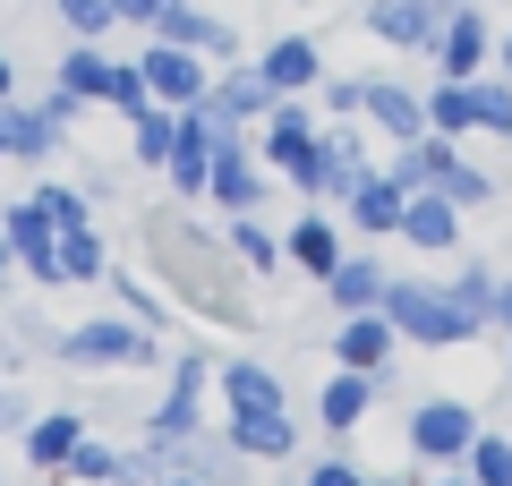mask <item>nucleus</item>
Returning <instances> with one entry per match:
<instances>
[{"instance_id":"obj_7","label":"nucleus","mask_w":512,"mask_h":486,"mask_svg":"<svg viewBox=\"0 0 512 486\" xmlns=\"http://www.w3.org/2000/svg\"><path fill=\"white\" fill-rule=\"evenodd\" d=\"M470 444H478V410H470V401H453V393H427L419 410H410V452H419L427 469H453Z\"/></svg>"},{"instance_id":"obj_18","label":"nucleus","mask_w":512,"mask_h":486,"mask_svg":"<svg viewBox=\"0 0 512 486\" xmlns=\"http://www.w3.org/2000/svg\"><path fill=\"white\" fill-rule=\"evenodd\" d=\"M256 77H265L274 94H316L325 86V52H316V35H282V43L256 52Z\"/></svg>"},{"instance_id":"obj_6","label":"nucleus","mask_w":512,"mask_h":486,"mask_svg":"<svg viewBox=\"0 0 512 486\" xmlns=\"http://www.w3.org/2000/svg\"><path fill=\"white\" fill-rule=\"evenodd\" d=\"M265 180H274V171H265V154H256V137H248V128H222L205 197H214L222 214H256V205H265Z\"/></svg>"},{"instance_id":"obj_39","label":"nucleus","mask_w":512,"mask_h":486,"mask_svg":"<svg viewBox=\"0 0 512 486\" xmlns=\"http://www.w3.org/2000/svg\"><path fill=\"white\" fill-rule=\"evenodd\" d=\"M103 103L120 111V120H128V111H146V103H154V94H146V69H137V60H111V86H103Z\"/></svg>"},{"instance_id":"obj_19","label":"nucleus","mask_w":512,"mask_h":486,"mask_svg":"<svg viewBox=\"0 0 512 486\" xmlns=\"http://www.w3.org/2000/svg\"><path fill=\"white\" fill-rule=\"evenodd\" d=\"M350 222H359V239H393L402 231V205H410V188L393 180V171H359V188H350Z\"/></svg>"},{"instance_id":"obj_8","label":"nucleus","mask_w":512,"mask_h":486,"mask_svg":"<svg viewBox=\"0 0 512 486\" xmlns=\"http://www.w3.org/2000/svg\"><path fill=\"white\" fill-rule=\"evenodd\" d=\"M137 69H146V94H154V103H171V111L205 103V86H214V60L180 52V43H163V35H146V52H137Z\"/></svg>"},{"instance_id":"obj_44","label":"nucleus","mask_w":512,"mask_h":486,"mask_svg":"<svg viewBox=\"0 0 512 486\" xmlns=\"http://www.w3.org/2000/svg\"><path fill=\"white\" fill-rule=\"evenodd\" d=\"M180 0H120V26H137V35H154V26L171 18Z\"/></svg>"},{"instance_id":"obj_20","label":"nucleus","mask_w":512,"mask_h":486,"mask_svg":"<svg viewBox=\"0 0 512 486\" xmlns=\"http://www.w3.org/2000/svg\"><path fill=\"white\" fill-rule=\"evenodd\" d=\"M427 128L436 137H487V111H478V77H436L427 86Z\"/></svg>"},{"instance_id":"obj_12","label":"nucleus","mask_w":512,"mask_h":486,"mask_svg":"<svg viewBox=\"0 0 512 486\" xmlns=\"http://www.w3.org/2000/svg\"><path fill=\"white\" fill-rule=\"evenodd\" d=\"M487 60H495V26L478 18L470 0H453V18L436 35V77H487Z\"/></svg>"},{"instance_id":"obj_17","label":"nucleus","mask_w":512,"mask_h":486,"mask_svg":"<svg viewBox=\"0 0 512 486\" xmlns=\"http://www.w3.org/2000/svg\"><path fill=\"white\" fill-rule=\"evenodd\" d=\"M154 35L180 43V52H197V60H222V69H239V26H231V18H205L197 0H180V9H171Z\"/></svg>"},{"instance_id":"obj_46","label":"nucleus","mask_w":512,"mask_h":486,"mask_svg":"<svg viewBox=\"0 0 512 486\" xmlns=\"http://www.w3.org/2000/svg\"><path fill=\"white\" fill-rule=\"evenodd\" d=\"M9 427H26V401L9 393V384H0V435H9Z\"/></svg>"},{"instance_id":"obj_3","label":"nucleus","mask_w":512,"mask_h":486,"mask_svg":"<svg viewBox=\"0 0 512 486\" xmlns=\"http://www.w3.org/2000/svg\"><path fill=\"white\" fill-rule=\"evenodd\" d=\"M359 171H376V162H367V137H359L350 120H325V128H316V145L282 171V180H291L299 197H350Z\"/></svg>"},{"instance_id":"obj_31","label":"nucleus","mask_w":512,"mask_h":486,"mask_svg":"<svg viewBox=\"0 0 512 486\" xmlns=\"http://www.w3.org/2000/svg\"><path fill=\"white\" fill-rule=\"evenodd\" d=\"M60 94H77V103H103V86H111V60L94 52V43H69L60 52V77H52Z\"/></svg>"},{"instance_id":"obj_30","label":"nucleus","mask_w":512,"mask_h":486,"mask_svg":"<svg viewBox=\"0 0 512 486\" xmlns=\"http://www.w3.org/2000/svg\"><path fill=\"white\" fill-rule=\"evenodd\" d=\"M171 145H180V111L171 103H146V111H128V154L146 162V171H163Z\"/></svg>"},{"instance_id":"obj_36","label":"nucleus","mask_w":512,"mask_h":486,"mask_svg":"<svg viewBox=\"0 0 512 486\" xmlns=\"http://www.w3.org/2000/svg\"><path fill=\"white\" fill-rule=\"evenodd\" d=\"M444 197H453L461 214H478V205H495V171H478V162L461 154V162H453V180H444Z\"/></svg>"},{"instance_id":"obj_15","label":"nucleus","mask_w":512,"mask_h":486,"mask_svg":"<svg viewBox=\"0 0 512 486\" xmlns=\"http://www.w3.org/2000/svg\"><path fill=\"white\" fill-rule=\"evenodd\" d=\"M393 239H410L419 256H453V248H461V205L444 197V188H410L402 231H393Z\"/></svg>"},{"instance_id":"obj_40","label":"nucleus","mask_w":512,"mask_h":486,"mask_svg":"<svg viewBox=\"0 0 512 486\" xmlns=\"http://www.w3.org/2000/svg\"><path fill=\"white\" fill-rule=\"evenodd\" d=\"M60 478H86V486H111V478H120V452H111V444H94V435H86V444L69 452V469H60Z\"/></svg>"},{"instance_id":"obj_42","label":"nucleus","mask_w":512,"mask_h":486,"mask_svg":"<svg viewBox=\"0 0 512 486\" xmlns=\"http://www.w3.org/2000/svg\"><path fill=\"white\" fill-rule=\"evenodd\" d=\"M35 205H43V214L60 222V231H86V222H94V214H86V197H77V188H35Z\"/></svg>"},{"instance_id":"obj_23","label":"nucleus","mask_w":512,"mask_h":486,"mask_svg":"<svg viewBox=\"0 0 512 486\" xmlns=\"http://www.w3.org/2000/svg\"><path fill=\"white\" fill-rule=\"evenodd\" d=\"M282 256H291V265L308 273V282H325V273L350 256V239H342V222H325V214H299V222H291V239H282Z\"/></svg>"},{"instance_id":"obj_50","label":"nucleus","mask_w":512,"mask_h":486,"mask_svg":"<svg viewBox=\"0 0 512 486\" xmlns=\"http://www.w3.org/2000/svg\"><path fill=\"white\" fill-rule=\"evenodd\" d=\"M495 60H504V77H512V35H504V43H495Z\"/></svg>"},{"instance_id":"obj_1","label":"nucleus","mask_w":512,"mask_h":486,"mask_svg":"<svg viewBox=\"0 0 512 486\" xmlns=\"http://www.w3.org/2000/svg\"><path fill=\"white\" fill-rule=\"evenodd\" d=\"M146 248H154V265H163V282L180 290L205 324H256V299H248V282H239L231 239H214L188 214H146Z\"/></svg>"},{"instance_id":"obj_21","label":"nucleus","mask_w":512,"mask_h":486,"mask_svg":"<svg viewBox=\"0 0 512 486\" xmlns=\"http://www.w3.org/2000/svg\"><path fill=\"white\" fill-rule=\"evenodd\" d=\"M393 324H384V307H367V316H342V333H333V359L342 367H367V376H384L393 367Z\"/></svg>"},{"instance_id":"obj_24","label":"nucleus","mask_w":512,"mask_h":486,"mask_svg":"<svg viewBox=\"0 0 512 486\" xmlns=\"http://www.w3.org/2000/svg\"><path fill=\"white\" fill-rule=\"evenodd\" d=\"M239 410H291V393H282L274 367H256V359L222 367V418H239Z\"/></svg>"},{"instance_id":"obj_25","label":"nucleus","mask_w":512,"mask_h":486,"mask_svg":"<svg viewBox=\"0 0 512 486\" xmlns=\"http://www.w3.org/2000/svg\"><path fill=\"white\" fill-rule=\"evenodd\" d=\"M384 282H393V273H384L376 256H342V265L325 273V299L342 307V316H367V307H384Z\"/></svg>"},{"instance_id":"obj_35","label":"nucleus","mask_w":512,"mask_h":486,"mask_svg":"<svg viewBox=\"0 0 512 486\" xmlns=\"http://www.w3.org/2000/svg\"><path fill=\"white\" fill-rule=\"evenodd\" d=\"M60 26H69V43H103L111 26H120V0H52Z\"/></svg>"},{"instance_id":"obj_38","label":"nucleus","mask_w":512,"mask_h":486,"mask_svg":"<svg viewBox=\"0 0 512 486\" xmlns=\"http://www.w3.org/2000/svg\"><path fill=\"white\" fill-rule=\"evenodd\" d=\"M111 282H120V299H128V316H137V324H154V333H163V324H171V307H163V290H154L146 273H111Z\"/></svg>"},{"instance_id":"obj_48","label":"nucleus","mask_w":512,"mask_h":486,"mask_svg":"<svg viewBox=\"0 0 512 486\" xmlns=\"http://www.w3.org/2000/svg\"><path fill=\"white\" fill-rule=\"evenodd\" d=\"M9 94H18V60L0 52V103H9Z\"/></svg>"},{"instance_id":"obj_41","label":"nucleus","mask_w":512,"mask_h":486,"mask_svg":"<svg viewBox=\"0 0 512 486\" xmlns=\"http://www.w3.org/2000/svg\"><path fill=\"white\" fill-rule=\"evenodd\" d=\"M478 111H487V137H512V77H478Z\"/></svg>"},{"instance_id":"obj_33","label":"nucleus","mask_w":512,"mask_h":486,"mask_svg":"<svg viewBox=\"0 0 512 486\" xmlns=\"http://www.w3.org/2000/svg\"><path fill=\"white\" fill-rule=\"evenodd\" d=\"M111 273V256H103V231H60V282H103Z\"/></svg>"},{"instance_id":"obj_2","label":"nucleus","mask_w":512,"mask_h":486,"mask_svg":"<svg viewBox=\"0 0 512 486\" xmlns=\"http://www.w3.org/2000/svg\"><path fill=\"white\" fill-rule=\"evenodd\" d=\"M384 324H393L402 342H419V350H461V342L487 333L444 282H384Z\"/></svg>"},{"instance_id":"obj_53","label":"nucleus","mask_w":512,"mask_h":486,"mask_svg":"<svg viewBox=\"0 0 512 486\" xmlns=\"http://www.w3.org/2000/svg\"><path fill=\"white\" fill-rule=\"evenodd\" d=\"M367 486H410V478H367Z\"/></svg>"},{"instance_id":"obj_49","label":"nucleus","mask_w":512,"mask_h":486,"mask_svg":"<svg viewBox=\"0 0 512 486\" xmlns=\"http://www.w3.org/2000/svg\"><path fill=\"white\" fill-rule=\"evenodd\" d=\"M163 486H214V478H188V469H171V478Z\"/></svg>"},{"instance_id":"obj_34","label":"nucleus","mask_w":512,"mask_h":486,"mask_svg":"<svg viewBox=\"0 0 512 486\" xmlns=\"http://www.w3.org/2000/svg\"><path fill=\"white\" fill-rule=\"evenodd\" d=\"M461 469H470V486H512V435H487V427H478V444L461 452Z\"/></svg>"},{"instance_id":"obj_13","label":"nucleus","mask_w":512,"mask_h":486,"mask_svg":"<svg viewBox=\"0 0 512 486\" xmlns=\"http://www.w3.org/2000/svg\"><path fill=\"white\" fill-rule=\"evenodd\" d=\"M316 128H325V120L308 111V94H282V103L256 120V154H265V171H291V162L316 145Z\"/></svg>"},{"instance_id":"obj_9","label":"nucleus","mask_w":512,"mask_h":486,"mask_svg":"<svg viewBox=\"0 0 512 486\" xmlns=\"http://www.w3.org/2000/svg\"><path fill=\"white\" fill-rule=\"evenodd\" d=\"M453 0H367V35L393 43V52H436Z\"/></svg>"},{"instance_id":"obj_26","label":"nucleus","mask_w":512,"mask_h":486,"mask_svg":"<svg viewBox=\"0 0 512 486\" xmlns=\"http://www.w3.org/2000/svg\"><path fill=\"white\" fill-rule=\"evenodd\" d=\"M376 393H384V376H367V367H342V376L325 384V401H316V418H325L333 435H350L367 410H376Z\"/></svg>"},{"instance_id":"obj_47","label":"nucleus","mask_w":512,"mask_h":486,"mask_svg":"<svg viewBox=\"0 0 512 486\" xmlns=\"http://www.w3.org/2000/svg\"><path fill=\"white\" fill-rule=\"evenodd\" d=\"M495 324H504V333H512V273H504V282H495Z\"/></svg>"},{"instance_id":"obj_37","label":"nucleus","mask_w":512,"mask_h":486,"mask_svg":"<svg viewBox=\"0 0 512 486\" xmlns=\"http://www.w3.org/2000/svg\"><path fill=\"white\" fill-rule=\"evenodd\" d=\"M444 290H453V299L470 307L478 324H495V273H487V265H461V273H453V282H444Z\"/></svg>"},{"instance_id":"obj_52","label":"nucleus","mask_w":512,"mask_h":486,"mask_svg":"<svg viewBox=\"0 0 512 486\" xmlns=\"http://www.w3.org/2000/svg\"><path fill=\"white\" fill-rule=\"evenodd\" d=\"M427 486H470V469H461V478H427Z\"/></svg>"},{"instance_id":"obj_4","label":"nucleus","mask_w":512,"mask_h":486,"mask_svg":"<svg viewBox=\"0 0 512 486\" xmlns=\"http://www.w3.org/2000/svg\"><path fill=\"white\" fill-rule=\"evenodd\" d=\"M154 324H137V316H86V324H69L60 333V359L69 367H154Z\"/></svg>"},{"instance_id":"obj_43","label":"nucleus","mask_w":512,"mask_h":486,"mask_svg":"<svg viewBox=\"0 0 512 486\" xmlns=\"http://www.w3.org/2000/svg\"><path fill=\"white\" fill-rule=\"evenodd\" d=\"M316 94H325V111H333V120H350V111L367 103V77H325Z\"/></svg>"},{"instance_id":"obj_11","label":"nucleus","mask_w":512,"mask_h":486,"mask_svg":"<svg viewBox=\"0 0 512 486\" xmlns=\"http://www.w3.org/2000/svg\"><path fill=\"white\" fill-rule=\"evenodd\" d=\"M274 103H282V94L256 77V60H239V69H222L214 86H205V103H197V111H205L214 128H248V120H265Z\"/></svg>"},{"instance_id":"obj_22","label":"nucleus","mask_w":512,"mask_h":486,"mask_svg":"<svg viewBox=\"0 0 512 486\" xmlns=\"http://www.w3.org/2000/svg\"><path fill=\"white\" fill-rule=\"evenodd\" d=\"M367 120L384 128L393 145H410V137H427V94H410V86H393V77H367Z\"/></svg>"},{"instance_id":"obj_51","label":"nucleus","mask_w":512,"mask_h":486,"mask_svg":"<svg viewBox=\"0 0 512 486\" xmlns=\"http://www.w3.org/2000/svg\"><path fill=\"white\" fill-rule=\"evenodd\" d=\"M9 265H18V256H9V239H0V282H9Z\"/></svg>"},{"instance_id":"obj_29","label":"nucleus","mask_w":512,"mask_h":486,"mask_svg":"<svg viewBox=\"0 0 512 486\" xmlns=\"http://www.w3.org/2000/svg\"><path fill=\"white\" fill-rule=\"evenodd\" d=\"M86 444V418H69V410H52V418H26V461L35 469H69V452Z\"/></svg>"},{"instance_id":"obj_16","label":"nucleus","mask_w":512,"mask_h":486,"mask_svg":"<svg viewBox=\"0 0 512 486\" xmlns=\"http://www.w3.org/2000/svg\"><path fill=\"white\" fill-rule=\"evenodd\" d=\"M214 137H222V128L188 103V111H180V145H171V162H163L171 197H205V180H214Z\"/></svg>"},{"instance_id":"obj_27","label":"nucleus","mask_w":512,"mask_h":486,"mask_svg":"<svg viewBox=\"0 0 512 486\" xmlns=\"http://www.w3.org/2000/svg\"><path fill=\"white\" fill-rule=\"evenodd\" d=\"M453 162H461V145L427 128V137H410L402 154H393V180H402V188H444V180H453Z\"/></svg>"},{"instance_id":"obj_54","label":"nucleus","mask_w":512,"mask_h":486,"mask_svg":"<svg viewBox=\"0 0 512 486\" xmlns=\"http://www.w3.org/2000/svg\"><path fill=\"white\" fill-rule=\"evenodd\" d=\"M0 154H9V128H0Z\"/></svg>"},{"instance_id":"obj_14","label":"nucleus","mask_w":512,"mask_h":486,"mask_svg":"<svg viewBox=\"0 0 512 486\" xmlns=\"http://www.w3.org/2000/svg\"><path fill=\"white\" fill-rule=\"evenodd\" d=\"M222 444L239 461H299V418L291 410H239V418H222Z\"/></svg>"},{"instance_id":"obj_10","label":"nucleus","mask_w":512,"mask_h":486,"mask_svg":"<svg viewBox=\"0 0 512 486\" xmlns=\"http://www.w3.org/2000/svg\"><path fill=\"white\" fill-rule=\"evenodd\" d=\"M0 239H9V256H18L35 282H60V222L43 214L35 197H18L9 214H0Z\"/></svg>"},{"instance_id":"obj_28","label":"nucleus","mask_w":512,"mask_h":486,"mask_svg":"<svg viewBox=\"0 0 512 486\" xmlns=\"http://www.w3.org/2000/svg\"><path fill=\"white\" fill-rule=\"evenodd\" d=\"M0 128H9V154H18V162H43V154L60 145V137H69V128H60L52 111H43V103H18V94L0 103Z\"/></svg>"},{"instance_id":"obj_5","label":"nucleus","mask_w":512,"mask_h":486,"mask_svg":"<svg viewBox=\"0 0 512 486\" xmlns=\"http://www.w3.org/2000/svg\"><path fill=\"white\" fill-rule=\"evenodd\" d=\"M205 384H214V359L188 350V359L171 367V393L146 410V444H197L205 435Z\"/></svg>"},{"instance_id":"obj_45","label":"nucleus","mask_w":512,"mask_h":486,"mask_svg":"<svg viewBox=\"0 0 512 486\" xmlns=\"http://www.w3.org/2000/svg\"><path fill=\"white\" fill-rule=\"evenodd\" d=\"M299 486H367V469H359V461H316Z\"/></svg>"},{"instance_id":"obj_32","label":"nucleus","mask_w":512,"mask_h":486,"mask_svg":"<svg viewBox=\"0 0 512 486\" xmlns=\"http://www.w3.org/2000/svg\"><path fill=\"white\" fill-rule=\"evenodd\" d=\"M222 239H231L239 273H282V239L265 231V222H256V214H231V231H222Z\"/></svg>"}]
</instances>
